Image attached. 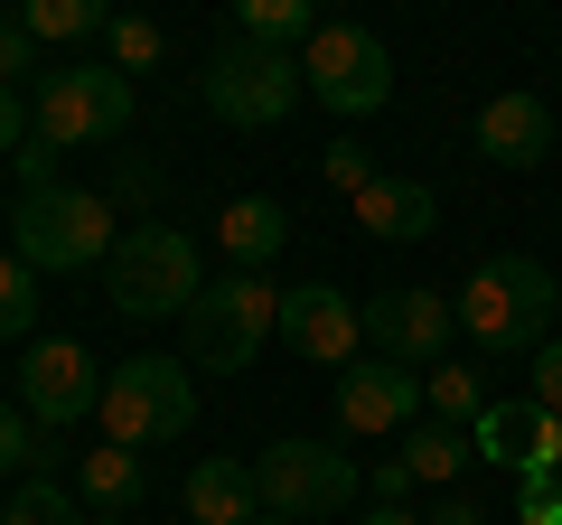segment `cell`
Masks as SVG:
<instances>
[{
	"label": "cell",
	"instance_id": "cell-31",
	"mask_svg": "<svg viewBox=\"0 0 562 525\" xmlns=\"http://www.w3.org/2000/svg\"><path fill=\"white\" fill-rule=\"evenodd\" d=\"M29 142H38V132H29V103H20V85H0V150L20 160Z\"/></svg>",
	"mask_w": 562,
	"mask_h": 525
},
{
	"label": "cell",
	"instance_id": "cell-33",
	"mask_svg": "<svg viewBox=\"0 0 562 525\" xmlns=\"http://www.w3.org/2000/svg\"><path fill=\"white\" fill-rule=\"evenodd\" d=\"M535 404L562 413V338H543V357H535Z\"/></svg>",
	"mask_w": 562,
	"mask_h": 525
},
{
	"label": "cell",
	"instance_id": "cell-9",
	"mask_svg": "<svg viewBox=\"0 0 562 525\" xmlns=\"http://www.w3.org/2000/svg\"><path fill=\"white\" fill-rule=\"evenodd\" d=\"M301 85L328 103V113L366 122V113L394 103V47H384L375 29H357V20H319V38L301 47Z\"/></svg>",
	"mask_w": 562,
	"mask_h": 525
},
{
	"label": "cell",
	"instance_id": "cell-28",
	"mask_svg": "<svg viewBox=\"0 0 562 525\" xmlns=\"http://www.w3.org/2000/svg\"><path fill=\"white\" fill-rule=\"evenodd\" d=\"M319 169H328V179H338V188H347V198H366V188H375V179H384V169H375V160H366V142H328V160H319Z\"/></svg>",
	"mask_w": 562,
	"mask_h": 525
},
{
	"label": "cell",
	"instance_id": "cell-13",
	"mask_svg": "<svg viewBox=\"0 0 562 525\" xmlns=\"http://www.w3.org/2000/svg\"><path fill=\"white\" fill-rule=\"evenodd\" d=\"M469 442H479V460L516 469V488L525 479H562V413H543L535 394H525V404H487Z\"/></svg>",
	"mask_w": 562,
	"mask_h": 525
},
{
	"label": "cell",
	"instance_id": "cell-37",
	"mask_svg": "<svg viewBox=\"0 0 562 525\" xmlns=\"http://www.w3.org/2000/svg\"><path fill=\"white\" fill-rule=\"evenodd\" d=\"M254 525H291V516H254Z\"/></svg>",
	"mask_w": 562,
	"mask_h": 525
},
{
	"label": "cell",
	"instance_id": "cell-29",
	"mask_svg": "<svg viewBox=\"0 0 562 525\" xmlns=\"http://www.w3.org/2000/svg\"><path fill=\"white\" fill-rule=\"evenodd\" d=\"M20 76H47V66H38V38H29L20 20H0V85H20Z\"/></svg>",
	"mask_w": 562,
	"mask_h": 525
},
{
	"label": "cell",
	"instance_id": "cell-30",
	"mask_svg": "<svg viewBox=\"0 0 562 525\" xmlns=\"http://www.w3.org/2000/svg\"><path fill=\"white\" fill-rule=\"evenodd\" d=\"M516 516L525 525H562V479H525L516 488Z\"/></svg>",
	"mask_w": 562,
	"mask_h": 525
},
{
	"label": "cell",
	"instance_id": "cell-14",
	"mask_svg": "<svg viewBox=\"0 0 562 525\" xmlns=\"http://www.w3.org/2000/svg\"><path fill=\"white\" fill-rule=\"evenodd\" d=\"M413 413H422V376H403V366L357 357L338 376V423L347 432H413Z\"/></svg>",
	"mask_w": 562,
	"mask_h": 525
},
{
	"label": "cell",
	"instance_id": "cell-22",
	"mask_svg": "<svg viewBox=\"0 0 562 525\" xmlns=\"http://www.w3.org/2000/svg\"><path fill=\"white\" fill-rule=\"evenodd\" d=\"M20 29L38 47H66V38H103L113 10H103V0H20Z\"/></svg>",
	"mask_w": 562,
	"mask_h": 525
},
{
	"label": "cell",
	"instance_id": "cell-6",
	"mask_svg": "<svg viewBox=\"0 0 562 525\" xmlns=\"http://www.w3.org/2000/svg\"><path fill=\"white\" fill-rule=\"evenodd\" d=\"M113 206L94 198V188H38V198H20V216H10V254L29 262V272H85V262H113Z\"/></svg>",
	"mask_w": 562,
	"mask_h": 525
},
{
	"label": "cell",
	"instance_id": "cell-38",
	"mask_svg": "<svg viewBox=\"0 0 562 525\" xmlns=\"http://www.w3.org/2000/svg\"><path fill=\"white\" fill-rule=\"evenodd\" d=\"M553 320H562V291H553Z\"/></svg>",
	"mask_w": 562,
	"mask_h": 525
},
{
	"label": "cell",
	"instance_id": "cell-18",
	"mask_svg": "<svg viewBox=\"0 0 562 525\" xmlns=\"http://www.w3.org/2000/svg\"><path fill=\"white\" fill-rule=\"evenodd\" d=\"M216 244H225L235 272H262V262L291 244V216H281V198H235V206L216 216Z\"/></svg>",
	"mask_w": 562,
	"mask_h": 525
},
{
	"label": "cell",
	"instance_id": "cell-36",
	"mask_svg": "<svg viewBox=\"0 0 562 525\" xmlns=\"http://www.w3.org/2000/svg\"><path fill=\"white\" fill-rule=\"evenodd\" d=\"M357 525H422V516H413V506H366Z\"/></svg>",
	"mask_w": 562,
	"mask_h": 525
},
{
	"label": "cell",
	"instance_id": "cell-32",
	"mask_svg": "<svg viewBox=\"0 0 562 525\" xmlns=\"http://www.w3.org/2000/svg\"><path fill=\"white\" fill-rule=\"evenodd\" d=\"M57 160H66V150L29 142V150H20V198H38V188H57Z\"/></svg>",
	"mask_w": 562,
	"mask_h": 525
},
{
	"label": "cell",
	"instance_id": "cell-24",
	"mask_svg": "<svg viewBox=\"0 0 562 525\" xmlns=\"http://www.w3.org/2000/svg\"><path fill=\"white\" fill-rule=\"evenodd\" d=\"M0 525H85V498L57 479H20V498L0 506Z\"/></svg>",
	"mask_w": 562,
	"mask_h": 525
},
{
	"label": "cell",
	"instance_id": "cell-27",
	"mask_svg": "<svg viewBox=\"0 0 562 525\" xmlns=\"http://www.w3.org/2000/svg\"><path fill=\"white\" fill-rule=\"evenodd\" d=\"M47 460V442H38V423H29L20 404H0V469H38Z\"/></svg>",
	"mask_w": 562,
	"mask_h": 525
},
{
	"label": "cell",
	"instance_id": "cell-17",
	"mask_svg": "<svg viewBox=\"0 0 562 525\" xmlns=\"http://www.w3.org/2000/svg\"><path fill=\"white\" fill-rule=\"evenodd\" d=\"M357 225H366L375 244H422L431 225H441V198H431L422 179H375V188L357 198Z\"/></svg>",
	"mask_w": 562,
	"mask_h": 525
},
{
	"label": "cell",
	"instance_id": "cell-39",
	"mask_svg": "<svg viewBox=\"0 0 562 525\" xmlns=\"http://www.w3.org/2000/svg\"><path fill=\"white\" fill-rule=\"evenodd\" d=\"M103 525H113V516H103Z\"/></svg>",
	"mask_w": 562,
	"mask_h": 525
},
{
	"label": "cell",
	"instance_id": "cell-19",
	"mask_svg": "<svg viewBox=\"0 0 562 525\" xmlns=\"http://www.w3.org/2000/svg\"><path fill=\"white\" fill-rule=\"evenodd\" d=\"M76 498L94 506V516H132L140 506V450H113V442L85 450L76 460Z\"/></svg>",
	"mask_w": 562,
	"mask_h": 525
},
{
	"label": "cell",
	"instance_id": "cell-16",
	"mask_svg": "<svg viewBox=\"0 0 562 525\" xmlns=\"http://www.w3.org/2000/svg\"><path fill=\"white\" fill-rule=\"evenodd\" d=\"M188 516H198V525H254V516H262L254 460H235V450L198 460V469H188Z\"/></svg>",
	"mask_w": 562,
	"mask_h": 525
},
{
	"label": "cell",
	"instance_id": "cell-1",
	"mask_svg": "<svg viewBox=\"0 0 562 525\" xmlns=\"http://www.w3.org/2000/svg\"><path fill=\"white\" fill-rule=\"evenodd\" d=\"M553 272L535 254H487L460 291V328L487 347V357H535L543 328H553Z\"/></svg>",
	"mask_w": 562,
	"mask_h": 525
},
{
	"label": "cell",
	"instance_id": "cell-4",
	"mask_svg": "<svg viewBox=\"0 0 562 525\" xmlns=\"http://www.w3.org/2000/svg\"><path fill=\"white\" fill-rule=\"evenodd\" d=\"M122 122H132V76L113 57H76V66H47L29 85V132L47 150H94L113 142Z\"/></svg>",
	"mask_w": 562,
	"mask_h": 525
},
{
	"label": "cell",
	"instance_id": "cell-20",
	"mask_svg": "<svg viewBox=\"0 0 562 525\" xmlns=\"http://www.w3.org/2000/svg\"><path fill=\"white\" fill-rule=\"evenodd\" d=\"M235 38H244V47H281V57H301V47L319 38V10H310V0H244V10H235Z\"/></svg>",
	"mask_w": 562,
	"mask_h": 525
},
{
	"label": "cell",
	"instance_id": "cell-34",
	"mask_svg": "<svg viewBox=\"0 0 562 525\" xmlns=\"http://www.w3.org/2000/svg\"><path fill=\"white\" fill-rule=\"evenodd\" d=\"M366 488H375V506H403V488H413V469H403V460H375V469H366Z\"/></svg>",
	"mask_w": 562,
	"mask_h": 525
},
{
	"label": "cell",
	"instance_id": "cell-35",
	"mask_svg": "<svg viewBox=\"0 0 562 525\" xmlns=\"http://www.w3.org/2000/svg\"><path fill=\"white\" fill-rule=\"evenodd\" d=\"M422 525H487V506H479V498H441Z\"/></svg>",
	"mask_w": 562,
	"mask_h": 525
},
{
	"label": "cell",
	"instance_id": "cell-25",
	"mask_svg": "<svg viewBox=\"0 0 562 525\" xmlns=\"http://www.w3.org/2000/svg\"><path fill=\"white\" fill-rule=\"evenodd\" d=\"M103 47H113V66H122V76H150V66L169 57L160 20H132V10H113V29H103Z\"/></svg>",
	"mask_w": 562,
	"mask_h": 525
},
{
	"label": "cell",
	"instance_id": "cell-23",
	"mask_svg": "<svg viewBox=\"0 0 562 525\" xmlns=\"http://www.w3.org/2000/svg\"><path fill=\"white\" fill-rule=\"evenodd\" d=\"M422 404H431V423H450V432H479V413H487V384L469 376L460 357H450V366H431V376H422Z\"/></svg>",
	"mask_w": 562,
	"mask_h": 525
},
{
	"label": "cell",
	"instance_id": "cell-11",
	"mask_svg": "<svg viewBox=\"0 0 562 525\" xmlns=\"http://www.w3.org/2000/svg\"><path fill=\"white\" fill-rule=\"evenodd\" d=\"M103 376L113 366H94V347H76V338H29L20 347V413L38 432H66V423H85V413L103 404Z\"/></svg>",
	"mask_w": 562,
	"mask_h": 525
},
{
	"label": "cell",
	"instance_id": "cell-8",
	"mask_svg": "<svg viewBox=\"0 0 562 525\" xmlns=\"http://www.w3.org/2000/svg\"><path fill=\"white\" fill-rule=\"evenodd\" d=\"M254 488H262V516L319 525V516L366 498V469L328 442H272V450H254Z\"/></svg>",
	"mask_w": 562,
	"mask_h": 525
},
{
	"label": "cell",
	"instance_id": "cell-2",
	"mask_svg": "<svg viewBox=\"0 0 562 525\" xmlns=\"http://www.w3.org/2000/svg\"><path fill=\"white\" fill-rule=\"evenodd\" d=\"M103 442L113 450H160V442H188L198 432V376L179 357H122L103 376V404H94Z\"/></svg>",
	"mask_w": 562,
	"mask_h": 525
},
{
	"label": "cell",
	"instance_id": "cell-5",
	"mask_svg": "<svg viewBox=\"0 0 562 525\" xmlns=\"http://www.w3.org/2000/svg\"><path fill=\"white\" fill-rule=\"evenodd\" d=\"M103 291H113L122 320H188L198 291H206L198 244H188L179 225H132V235L113 244V262H103Z\"/></svg>",
	"mask_w": 562,
	"mask_h": 525
},
{
	"label": "cell",
	"instance_id": "cell-15",
	"mask_svg": "<svg viewBox=\"0 0 562 525\" xmlns=\"http://www.w3.org/2000/svg\"><path fill=\"white\" fill-rule=\"evenodd\" d=\"M479 150L497 169H543V160H553V103H543V94H497L479 113Z\"/></svg>",
	"mask_w": 562,
	"mask_h": 525
},
{
	"label": "cell",
	"instance_id": "cell-10",
	"mask_svg": "<svg viewBox=\"0 0 562 525\" xmlns=\"http://www.w3.org/2000/svg\"><path fill=\"white\" fill-rule=\"evenodd\" d=\"M450 338H460V301L450 291H422V282H403V291H375L366 301V357H384V366H450Z\"/></svg>",
	"mask_w": 562,
	"mask_h": 525
},
{
	"label": "cell",
	"instance_id": "cell-3",
	"mask_svg": "<svg viewBox=\"0 0 562 525\" xmlns=\"http://www.w3.org/2000/svg\"><path fill=\"white\" fill-rule=\"evenodd\" d=\"M179 338H188V366H198V376H244V366L281 338V291L262 282V272H225V282L198 291V310L179 320Z\"/></svg>",
	"mask_w": 562,
	"mask_h": 525
},
{
	"label": "cell",
	"instance_id": "cell-12",
	"mask_svg": "<svg viewBox=\"0 0 562 525\" xmlns=\"http://www.w3.org/2000/svg\"><path fill=\"white\" fill-rule=\"evenodd\" d=\"M281 347L310 366H357L366 347V301H347L338 282H301V291H281Z\"/></svg>",
	"mask_w": 562,
	"mask_h": 525
},
{
	"label": "cell",
	"instance_id": "cell-7",
	"mask_svg": "<svg viewBox=\"0 0 562 525\" xmlns=\"http://www.w3.org/2000/svg\"><path fill=\"white\" fill-rule=\"evenodd\" d=\"M198 94H206V113H216V122H235V132H272V122H291V103H301L310 85H301V57L225 38L216 57H206Z\"/></svg>",
	"mask_w": 562,
	"mask_h": 525
},
{
	"label": "cell",
	"instance_id": "cell-21",
	"mask_svg": "<svg viewBox=\"0 0 562 525\" xmlns=\"http://www.w3.org/2000/svg\"><path fill=\"white\" fill-rule=\"evenodd\" d=\"M394 460L413 469V479L450 488V479H460L469 460H479V442H469V432H450V423H413V432H403V450H394Z\"/></svg>",
	"mask_w": 562,
	"mask_h": 525
},
{
	"label": "cell",
	"instance_id": "cell-26",
	"mask_svg": "<svg viewBox=\"0 0 562 525\" xmlns=\"http://www.w3.org/2000/svg\"><path fill=\"white\" fill-rule=\"evenodd\" d=\"M29 328H38V272L0 244V338H29Z\"/></svg>",
	"mask_w": 562,
	"mask_h": 525
}]
</instances>
